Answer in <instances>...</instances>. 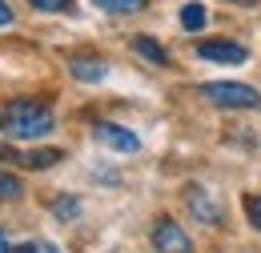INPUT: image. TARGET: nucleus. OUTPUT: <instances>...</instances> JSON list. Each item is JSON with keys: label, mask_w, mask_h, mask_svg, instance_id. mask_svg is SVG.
I'll return each instance as SVG.
<instances>
[{"label": "nucleus", "mask_w": 261, "mask_h": 253, "mask_svg": "<svg viewBox=\"0 0 261 253\" xmlns=\"http://www.w3.org/2000/svg\"><path fill=\"white\" fill-rule=\"evenodd\" d=\"M57 125V117H53V109L44 105V100H33V96H20V100H12L8 109H4V117H0V129L8 133V137H48Z\"/></svg>", "instance_id": "nucleus-1"}, {"label": "nucleus", "mask_w": 261, "mask_h": 253, "mask_svg": "<svg viewBox=\"0 0 261 253\" xmlns=\"http://www.w3.org/2000/svg\"><path fill=\"white\" fill-rule=\"evenodd\" d=\"M201 96H205L213 109H261V93L253 85H241V81H213V85H201Z\"/></svg>", "instance_id": "nucleus-2"}, {"label": "nucleus", "mask_w": 261, "mask_h": 253, "mask_svg": "<svg viewBox=\"0 0 261 253\" xmlns=\"http://www.w3.org/2000/svg\"><path fill=\"white\" fill-rule=\"evenodd\" d=\"M153 245H157V253H197L193 241H189V233L173 221V217H157V221H153Z\"/></svg>", "instance_id": "nucleus-3"}, {"label": "nucleus", "mask_w": 261, "mask_h": 253, "mask_svg": "<svg viewBox=\"0 0 261 253\" xmlns=\"http://www.w3.org/2000/svg\"><path fill=\"white\" fill-rule=\"evenodd\" d=\"M185 205H189V213H193L201 225H221V221H225L217 197L205 189V185H185Z\"/></svg>", "instance_id": "nucleus-4"}, {"label": "nucleus", "mask_w": 261, "mask_h": 253, "mask_svg": "<svg viewBox=\"0 0 261 253\" xmlns=\"http://www.w3.org/2000/svg\"><path fill=\"white\" fill-rule=\"evenodd\" d=\"M197 57L213 64H245L249 61V48L237 44V40H201L197 44Z\"/></svg>", "instance_id": "nucleus-5"}, {"label": "nucleus", "mask_w": 261, "mask_h": 253, "mask_svg": "<svg viewBox=\"0 0 261 253\" xmlns=\"http://www.w3.org/2000/svg\"><path fill=\"white\" fill-rule=\"evenodd\" d=\"M93 133H97V141L105 145V149H117V153H141V137H137L133 129H125V125L100 121Z\"/></svg>", "instance_id": "nucleus-6"}, {"label": "nucleus", "mask_w": 261, "mask_h": 253, "mask_svg": "<svg viewBox=\"0 0 261 253\" xmlns=\"http://www.w3.org/2000/svg\"><path fill=\"white\" fill-rule=\"evenodd\" d=\"M68 72L76 77V81H85V85H97L109 77V64L100 61V57H72L68 61Z\"/></svg>", "instance_id": "nucleus-7"}, {"label": "nucleus", "mask_w": 261, "mask_h": 253, "mask_svg": "<svg viewBox=\"0 0 261 253\" xmlns=\"http://www.w3.org/2000/svg\"><path fill=\"white\" fill-rule=\"evenodd\" d=\"M133 48H137V57H145V61H153V64H169V53L153 36H133Z\"/></svg>", "instance_id": "nucleus-8"}, {"label": "nucleus", "mask_w": 261, "mask_h": 253, "mask_svg": "<svg viewBox=\"0 0 261 253\" xmlns=\"http://www.w3.org/2000/svg\"><path fill=\"white\" fill-rule=\"evenodd\" d=\"M24 169H48V165H57V161H65L61 149H33V153H24V157H16Z\"/></svg>", "instance_id": "nucleus-9"}, {"label": "nucleus", "mask_w": 261, "mask_h": 253, "mask_svg": "<svg viewBox=\"0 0 261 253\" xmlns=\"http://www.w3.org/2000/svg\"><path fill=\"white\" fill-rule=\"evenodd\" d=\"M205 20H209V12H205V4H197V0H189V4L181 8V29H185V32H201V29H205Z\"/></svg>", "instance_id": "nucleus-10"}, {"label": "nucleus", "mask_w": 261, "mask_h": 253, "mask_svg": "<svg viewBox=\"0 0 261 253\" xmlns=\"http://www.w3.org/2000/svg\"><path fill=\"white\" fill-rule=\"evenodd\" d=\"M53 213H57L61 221H76V217H81V201H76L72 193H61V197H53Z\"/></svg>", "instance_id": "nucleus-11"}, {"label": "nucleus", "mask_w": 261, "mask_h": 253, "mask_svg": "<svg viewBox=\"0 0 261 253\" xmlns=\"http://www.w3.org/2000/svg\"><path fill=\"white\" fill-rule=\"evenodd\" d=\"M97 8H105V12H117V16H129V12H141L149 0H93Z\"/></svg>", "instance_id": "nucleus-12"}, {"label": "nucleus", "mask_w": 261, "mask_h": 253, "mask_svg": "<svg viewBox=\"0 0 261 253\" xmlns=\"http://www.w3.org/2000/svg\"><path fill=\"white\" fill-rule=\"evenodd\" d=\"M20 197H24L20 177H12L8 169H0V201H20Z\"/></svg>", "instance_id": "nucleus-13"}, {"label": "nucleus", "mask_w": 261, "mask_h": 253, "mask_svg": "<svg viewBox=\"0 0 261 253\" xmlns=\"http://www.w3.org/2000/svg\"><path fill=\"white\" fill-rule=\"evenodd\" d=\"M29 4L40 12H72L76 8V0H29Z\"/></svg>", "instance_id": "nucleus-14"}, {"label": "nucleus", "mask_w": 261, "mask_h": 253, "mask_svg": "<svg viewBox=\"0 0 261 253\" xmlns=\"http://www.w3.org/2000/svg\"><path fill=\"white\" fill-rule=\"evenodd\" d=\"M245 213H249V221L261 229V193H245Z\"/></svg>", "instance_id": "nucleus-15"}, {"label": "nucleus", "mask_w": 261, "mask_h": 253, "mask_svg": "<svg viewBox=\"0 0 261 253\" xmlns=\"http://www.w3.org/2000/svg\"><path fill=\"white\" fill-rule=\"evenodd\" d=\"M12 16H16V12L8 8V0H0V29H4V24H12Z\"/></svg>", "instance_id": "nucleus-16"}, {"label": "nucleus", "mask_w": 261, "mask_h": 253, "mask_svg": "<svg viewBox=\"0 0 261 253\" xmlns=\"http://www.w3.org/2000/svg\"><path fill=\"white\" fill-rule=\"evenodd\" d=\"M33 253H61L53 241H33Z\"/></svg>", "instance_id": "nucleus-17"}, {"label": "nucleus", "mask_w": 261, "mask_h": 253, "mask_svg": "<svg viewBox=\"0 0 261 253\" xmlns=\"http://www.w3.org/2000/svg\"><path fill=\"white\" fill-rule=\"evenodd\" d=\"M0 253H12V241H8V233L0 229Z\"/></svg>", "instance_id": "nucleus-18"}, {"label": "nucleus", "mask_w": 261, "mask_h": 253, "mask_svg": "<svg viewBox=\"0 0 261 253\" xmlns=\"http://www.w3.org/2000/svg\"><path fill=\"white\" fill-rule=\"evenodd\" d=\"M229 4H241V8H257L261 0H229Z\"/></svg>", "instance_id": "nucleus-19"}]
</instances>
